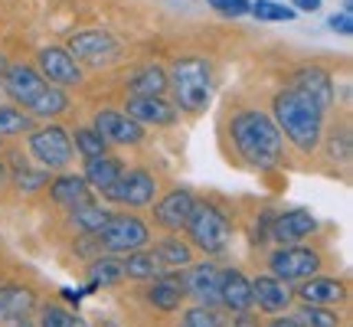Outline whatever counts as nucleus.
I'll return each instance as SVG.
<instances>
[{
	"label": "nucleus",
	"instance_id": "nucleus-12",
	"mask_svg": "<svg viewBox=\"0 0 353 327\" xmlns=\"http://www.w3.org/2000/svg\"><path fill=\"white\" fill-rule=\"evenodd\" d=\"M151 206H154V223L170 229V232H176V229L187 226L190 213H193V206H196V197L183 187H174V190H167L157 203H151Z\"/></svg>",
	"mask_w": 353,
	"mask_h": 327
},
{
	"label": "nucleus",
	"instance_id": "nucleus-29",
	"mask_svg": "<svg viewBox=\"0 0 353 327\" xmlns=\"http://www.w3.org/2000/svg\"><path fill=\"white\" fill-rule=\"evenodd\" d=\"M131 95H164L167 92V69L161 66H144L134 76L128 79Z\"/></svg>",
	"mask_w": 353,
	"mask_h": 327
},
{
	"label": "nucleus",
	"instance_id": "nucleus-20",
	"mask_svg": "<svg viewBox=\"0 0 353 327\" xmlns=\"http://www.w3.org/2000/svg\"><path fill=\"white\" fill-rule=\"evenodd\" d=\"M291 88H298L301 95H307V99H314L324 112H327L330 105H334V82H330V76L321 69V66H301L298 72H294V82H291Z\"/></svg>",
	"mask_w": 353,
	"mask_h": 327
},
{
	"label": "nucleus",
	"instance_id": "nucleus-9",
	"mask_svg": "<svg viewBox=\"0 0 353 327\" xmlns=\"http://www.w3.org/2000/svg\"><path fill=\"white\" fill-rule=\"evenodd\" d=\"M154 197H157V177L151 170H144V167L121 170V177L105 190V200L121 203L128 210H144V206L154 203Z\"/></svg>",
	"mask_w": 353,
	"mask_h": 327
},
{
	"label": "nucleus",
	"instance_id": "nucleus-30",
	"mask_svg": "<svg viewBox=\"0 0 353 327\" xmlns=\"http://www.w3.org/2000/svg\"><path fill=\"white\" fill-rule=\"evenodd\" d=\"M291 317H294L301 327H341V315H337L334 308H324V304L304 301Z\"/></svg>",
	"mask_w": 353,
	"mask_h": 327
},
{
	"label": "nucleus",
	"instance_id": "nucleus-23",
	"mask_svg": "<svg viewBox=\"0 0 353 327\" xmlns=\"http://www.w3.org/2000/svg\"><path fill=\"white\" fill-rule=\"evenodd\" d=\"M50 197L56 206H63V210H76L82 203L92 200V187L85 184V177H76V174H63L56 177L50 184Z\"/></svg>",
	"mask_w": 353,
	"mask_h": 327
},
{
	"label": "nucleus",
	"instance_id": "nucleus-1",
	"mask_svg": "<svg viewBox=\"0 0 353 327\" xmlns=\"http://www.w3.org/2000/svg\"><path fill=\"white\" fill-rule=\"evenodd\" d=\"M229 135L239 157L255 170H272L281 161V131L272 115L259 108H242L229 118Z\"/></svg>",
	"mask_w": 353,
	"mask_h": 327
},
{
	"label": "nucleus",
	"instance_id": "nucleus-28",
	"mask_svg": "<svg viewBox=\"0 0 353 327\" xmlns=\"http://www.w3.org/2000/svg\"><path fill=\"white\" fill-rule=\"evenodd\" d=\"M108 216H112L108 206L88 200V203H82V206H76V210H69V226L76 229V232H99V229L108 223Z\"/></svg>",
	"mask_w": 353,
	"mask_h": 327
},
{
	"label": "nucleus",
	"instance_id": "nucleus-47",
	"mask_svg": "<svg viewBox=\"0 0 353 327\" xmlns=\"http://www.w3.org/2000/svg\"><path fill=\"white\" fill-rule=\"evenodd\" d=\"M3 72H7V63H3V59H0V79H3Z\"/></svg>",
	"mask_w": 353,
	"mask_h": 327
},
{
	"label": "nucleus",
	"instance_id": "nucleus-16",
	"mask_svg": "<svg viewBox=\"0 0 353 327\" xmlns=\"http://www.w3.org/2000/svg\"><path fill=\"white\" fill-rule=\"evenodd\" d=\"M125 115H131L138 125H174L176 121V105L174 101L161 99V95H131L125 101Z\"/></svg>",
	"mask_w": 353,
	"mask_h": 327
},
{
	"label": "nucleus",
	"instance_id": "nucleus-36",
	"mask_svg": "<svg viewBox=\"0 0 353 327\" xmlns=\"http://www.w3.org/2000/svg\"><path fill=\"white\" fill-rule=\"evenodd\" d=\"M37 327H88L82 317L69 315L65 308H56V304H46L39 308V324Z\"/></svg>",
	"mask_w": 353,
	"mask_h": 327
},
{
	"label": "nucleus",
	"instance_id": "nucleus-39",
	"mask_svg": "<svg viewBox=\"0 0 353 327\" xmlns=\"http://www.w3.org/2000/svg\"><path fill=\"white\" fill-rule=\"evenodd\" d=\"M101 239H99V232H79V239H76V255L79 259H95V255H101Z\"/></svg>",
	"mask_w": 353,
	"mask_h": 327
},
{
	"label": "nucleus",
	"instance_id": "nucleus-15",
	"mask_svg": "<svg viewBox=\"0 0 353 327\" xmlns=\"http://www.w3.org/2000/svg\"><path fill=\"white\" fill-rule=\"evenodd\" d=\"M3 86L10 92V99L17 105H23L26 112L33 108V101L46 92V79L39 76L37 69H30V66H7V72H3Z\"/></svg>",
	"mask_w": 353,
	"mask_h": 327
},
{
	"label": "nucleus",
	"instance_id": "nucleus-43",
	"mask_svg": "<svg viewBox=\"0 0 353 327\" xmlns=\"http://www.w3.org/2000/svg\"><path fill=\"white\" fill-rule=\"evenodd\" d=\"M268 327H301V324H298V321H294L291 315H272Z\"/></svg>",
	"mask_w": 353,
	"mask_h": 327
},
{
	"label": "nucleus",
	"instance_id": "nucleus-14",
	"mask_svg": "<svg viewBox=\"0 0 353 327\" xmlns=\"http://www.w3.org/2000/svg\"><path fill=\"white\" fill-rule=\"evenodd\" d=\"M180 281L183 291L196 298V304H210V308L219 304V268L213 262H190Z\"/></svg>",
	"mask_w": 353,
	"mask_h": 327
},
{
	"label": "nucleus",
	"instance_id": "nucleus-26",
	"mask_svg": "<svg viewBox=\"0 0 353 327\" xmlns=\"http://www.w3.org/2000/svg\"><path fill=\"white\" fill-rule=\"evenodd\" d=\"M121 268H125V278H131V281H154V278L164 272V265L157 262V255L148 249L128 252L125 259H121Z\"/></svg>",
	"mask_w": 353,
	"mask_h": 327
},
{
	"label": "nucleus",
	"instance_id": "nucleus-35",
	"mask_svg": "<svg viewBox=\"0 0 353 327\" xmlns=\"http://www.w3.org/2000/svg\"><path fill=\"white\" fill-rule=\"evenodd\" d=\"M33 128V118L23 115L20 108H13V105H0V138L3 135H23Z\"/></svg>",
	"mask_w": 353,
	"mask_h": 327
},
{
	"label": "nucleus",
	"instance_id": "nucleus-11",
	"mask_svg": "<svg viewBox=\"0 0 353 327\" xmlns=\"http://www.w3.org/2000/svg\"><path fill=\"white\" fill-rule=\"evenodd\" d=\"M37 66H39V76L46 79L50 86L65 88V86H79L82 82L79 63L65 50H59V46H43L37 56Z\"/></svg>",
	"mask_w": 353,
	"mask_h": 327
},
{
	"label": "nucleus",
	"instance_id": "nucleus-37",
	"mask_svg": "<svg viewBox=\"0 0 353 327\" xmlns=\"http://www.w3.org/2000/svg\"><path fill=\"white\" fill-rule=\"evenodd\" d=\"M219 324L223 321H219V315H216L210 304H193L180 317V327H219Z\"/></svg>",
	"mask_w": 353,
	"mask_h": 327
},
{
	"label": "nucleus",
	"instance_id": "nucleus-31",
	"mask_svg": "<svg viewBox=\"0 0 353 327\" xmlns=\"http://www.w3.org/2000/svg\"><path fill=\"white\" fill-rule=\"evenodd\" d=\"M65 108H69V95H65L59 86H46V92L33 101L30 115H39V118H56V115H63Z\"/></svg>",
	"mask_w": 353,
	"mask_h": 327
},
{
	"label": "nucleus",
	"instance_id": "nucleus-32",
	"mask_svg": "<svg viewBox=\"0 0 353 327\" xmlns=\"http://www.w3.org/2000/svg\"><path fill=\"white\" fill-rule=\"evenodd\" d=\"M72 151H79L85 161L88 157H101V154H108V141L101 138L92 125H85V128H79L76 135H72Z\"/></svg>",
	"mask_w": 353,
	"mask_h": 327
},
{
	"label": "nucleus",
	"instance_id": "nucleus-19",
	"mask_svg": "<svg viewBox=\"0 0 353 327\" xmlns=\"http://www.w3.org/2000/svg\"><path fill=\"white\" fill-rule=\"evenodd\" d=\"M219 304L232 315L252 308V285L239 268H219Z\"/></svg>",
	"mask_w": 353,
	"mask_h": 327
},
{
	"label": "nucleus",
	"instance_id": "nucleus-48",
	"mask_svg": "<svg viewBox=\"0 0 353 327\" xmlns=\"http://www.w3.org/2000/svg\"><path fill=\"white\" fill-rule=\"evenodd\" d=\"M219 327H223V324H219Z\"/></svg>",
	"mask_w": 353,
	"mask_h": 327
},
{
	"label": "nucleus",
	"instance_id": "nucleus-21",
	"mask_svg": "<svg viewBox=\"0 0 353 327\" xmlns=\"http://www.w3.org/2000/svg\"><path fill=\"white\" fill-rule=\"evenodd\" d=\"M183 298H187L183 281H180V275H170V272H161L148 288V304L157 308V311H180Z\"/></svg>",
	"mask_w": 353,
	"mask_h": 327
},
{
	"label": "nucleus",
	"instance_id": "nucleus-7",
	"mask_svg": "<svg viewBox=\"0 0 353 327\" xmlns=\"http://www.w3.org/2000/svg\"><path fill=\"white\" fill-rule=\"evenodd\" d=\"M30 157L43 167V170H63L72 161V138L65 135L59 125H46L39 131H30V144H26Z\"/></svg>",
	"mask_w": 353,
	"mask_h": 327
},
{
	"label": "nucleus",
	"instance_id": "nucleus-25",
	"mask_svg": "<svg viewBox=\"0 0 353 327\" xmlns=\"http://www.w3.org/2000/svg\"><path fill=\"white\" fill-rule=\"evenodd\" d=\"M121 170H125V164L118 161V157H108V154H101V157H88L85 161V184L92 190H101V193H105V190L112 187L114 180H118V177H121Z\"/></svg>",
	"mask_w": 353,
	"mask_h": 327
},
{
	"label": "nucleus",
	"instance_id": "nucleus-27",
	"mask_svg": "<svg viewBox=\"0 0 353 327\" xmlns=\"http://www.w3.org/2000/svg\"><path fill=\"white\" fill-rule=\"evenodd\" d=\"M85 275H88L92 285L112 288V285H118V281L125 278V268H121V259H114L112 252H101V255H95V259H88Z\"/></svg>",
	"mask_w": 353,
	"mask_h": 327
},
{
	"label": "nucleus",
	"instance_id": "nucleus-8",
	"mask_svg": "<svg viewBox=\"0 0 353 327\" xmlns=\"http://www.w3.org/2000/svg\"><path fill=\"white\" fill-rule=\"evenodd\" d=\"M65 52L76 63H85L92 69H108V66H114L121 59V43L112 33H105V30H85V33H76L69 39V50Z\"/></svg>",
	"mask_w": 353,
	"mask_h": 327
},
{
	"label": "nucleus",
	"instance_id": "nucleus-46",
	"mask_svg": "<svg viewBox=\"0 0 353 327\" xmlns=\"http://www.w3.org/2000/svg\"><path fill=\"white\" fill-rule=\"evenodd\" d=\"M7 177H10V170H7V167H3V164H0V187H3V184H7Z\"/></svg>",
	"mask_w": 353,
	"mask_h": 327
},
{
	"label": "nucleus",
	"instance_id": "nucleus-5",
	"mask_svg": "<svg viewBox=\"0 0 353 327\" xmlns=\"http://www.w3.org/2000/svg\"><path fill=\"white\" fill-rule=\"evenodd\" d=\"M324 265V255L304 242H288V246H278L272 255H268V272L281 281H304L321 272Z\"/></svg>",
	"mask_w": 353,
	"mask_h": 327
},
{
	"label": "nucleus",
	"instance_id": "nucleus-13",
	"mask_svg": "<svg viewBox=\"0 0 353 327\" xmlns=\"http://www.w3.org/2000/svg\"><path fill=\"white\" fill-rule=\"evenodd\" d=\"M92 128H95L105 141H112V144H141V141H144V125H138L131 115L114 112V108L95 112Z\"/></svg>",
	"mask_w": 353,
	"mask_h": 327
},
{
	"label": "nucleus",
	"instance_id": "nucleus-34",
	"mask_svg": "<svg viewBox=\"0 0 353 327\" xmlns=\"http://www.w3.org/2000/svg\"><path fill=\"white\" fill-rule=\"evenodd\" d=\"M10 177H13V184H17L20 193H33V190H39V187H46V184H50V170H43V167H39V170H30L26 161L23 164L17 161V170H13Z\"/></svg>",
	"mask_w": 353,
	"mask_h": 327
},
{
	"label": "nucleus",
	"instance_id": "nucleus-18",
	"mask_svg": "<svg viewBox=\"0 0 353 327\" xmlns=\"http://www.w3.org/2000/svg\"><path fill=\"white\" fill-rule=\"evenodd\" d=\"M317 232V219L311 216V210H288V213L275 216L272 223V239L278 246H288V242H304L307 236Z\"/></svg>",
	"mask_w": 353,
	"mask_h": 327
},
{
	"label": "nucleus",
	"instance_id": "nucleus-33",
	"mask_svg": "<svg viewBox=\"0 0 353 327\" xmlns=\"http://www.w3.org/2000/svg\"><path fill=\"white\" fill-rule=\"evenodd\" d=\"M249 13L255 20H265V23H288V20H294V7H285L278 0H255V3H249Z\"/></svg>",
	"mask_w": 353,
	"mask_h": 327
},
{
	"label": "nucleus",
	"instance_id": "nucleus-40",
	"mask_svg": "<svg viewBox=\"0 0 353 327\" xmlns=\"http://www.w3.org/2000/svg\"><path fill=\"white\" fill-rule=\"evenodd\" d=\"M330 161H350V131H341V141L330 138Z\"/></svg>",
	"mask_w": 353,
	"mask_h": 327
},
{
	"label": "nucleus",
	"instance_id": "nucleus-17",
	"mask_svg": "<svg viewBox=\"0 0 353 327\" xmlns=\"http://www.w3.org/2000/svg\"><path fill=\"white\" fill-rule=\"evenodd\" d=\"M298 298L307 304H324V308H337L347 301V285L334 275H311L298 281Z\"/></svg>",
	"mask_w": 353,
	"mask_h": 327
},
{
	"label": "nucleus",
	"instance_id": "nucleus-4",
	"mask_svg": "<svg viewBox=\"0 0 353 327\" xmlns=\"http://www.w3.org/2000/svg\"><path fill=\"white\" fill-rule=\"evenodd\" d=\"M187 236H190V246L193 249L206 252V255H219V252H226L229 239H232V226H229V219L223 216L219 206L213 203H200L193 206V213L187 219Z\"/></svg>",
	"mask_w": 353,
	"mask_h": 327
},
{
	"label": "nucleus",
	"instance_id": "nucleus-6",
	"mask_svg": "<svg viewBox=\"0 0 353 327\" xmlns=\"http://www.w3.org/2000/svg\"><path fill=\"white\" fill-rule=\"evenodd\" d=\"M99 239H101V249L118 255V252L144 249L151 242V229L134 213H112L108 223L99 229Z\"/></svg>",
	"mask_w": 353,
	"mask_h": 327
},
{
	"label": "nucleus",
	"instance_id": "nucleus-2",
	"mask_svg": "<svg viewBox=\"0 0 353 327\" xmlns=\"http://www.w3.org/2000/svg\"><path fill=\"white\" fill-rule=\"evenodd\" d=\"M272 121L278 125V131H285V138L298 151H317L321 135H324V108L314 99L301 95L298 88L278 92L275 101H272Z\"/></svg>",
	"mask_w": 353,
	"mask_h": 327
},
{
	"label": "nucleus",
	"instance_id": "nucleus-42",
	"mask_svg": "<svg viewBox=\"0 0 353 327\" xmlns=\"http://www.w3.org/2000/svg\"><path fill=\"white\" fill-rule=\"evenodd\" d=\"M232 327H262V324H259V315H255L252 308H249V311H236V321H232Z\"/></svg>",
	"mask_w": 353,
	"mask_h": 327
},
{
	"label": "nucleus",
	"instance_id": "nucleus-44",
	"mask_svg": "<svg viewBox=\"0 0 353 327\" xmlns=\"http://www.w3.org/2000/svg\"><path fill=\"white\" fill-rule=\"evenodd\" d=\"M291 7L304 13H314V10H321V0H291Z\"/></svg>",
	"mask_w": 353,
	"mask_h": 327
},
{
	"label": "nucleus",
	"instance_id": "nucleus-10",
	"mask_svg": "<svg viewBox=\"0 0 353 327\" xmlns=\"http://www.w3.org/2000/svg\"><path fill=\"white\" fill-rule=\"evenodd\" d=\"M249 285H252V308H259L262 315H288L291 301H294L288 281H281L268 272V275L249 278Z\"/></svg>",
	"mask_w": 353,
	"mask_h": 327
},
{
	"label": "nucleus",
	"instance_id": "nucleus-41",
	"mask_svg": "<svg viewBox=\"0 0 353 327\" xmlns=\"http://www.w3.org/2000/svg\"><path fill=\"white\" fill-rule=\"evenodd\" d=\"M330 30H334V33H341V37H350L353 33V13L350 10H343V13H334V17H330Z\"/></svg>",
	"mask_w": 353,
	"mask_h": 327
},
{
	"label": "nucleus",
	"instance_id": "nucleus-3",
	"mask_svg": "<svg viewBox=\"0 0 353 327\" xmlns=\"http://www.w3.org/2000/svg\"><path fill=\"white\" fill-rule=\"evenodd\" d=\"M167 88H174L176 112L200 115L210 105L213 95V66L203 56H183L170 66L167 72Z\"/></svg>",
	"mask_w": 353,
	"mask_h": 327
},
{
	"label": "nucleus",
	"instance_id": "nucleus-24",
	"mask_svg": "<svg viewBox=\"0 0 353 327\" xmlns=\"http://www.w3.org/2000/svg\"><path fill=\"white\" fill-rule=\"evenodd\" d=\"M154 255H157V262L164 265V272H180V268H187L193 262V246L183 242L180 236H164V239L154 242Z\"/></svg>",
	"mask_w": 353,
	"mask_h": 327
},
{
	"label": "nucleus",
	"instance_id": "nucleus-22",
	"mask_svg": "<svg viewBox=\"0 0 353 327\" xmlns=\"http://www.w3.org/2000/svg\"><path fill=\"white\" fill-rule=\"evenodd\" d=\"M37 308H39V298L30 285H0V321L30 317Z\"/></svg>",
	"mask_w": 353,
	"mask_h": 327
},
{
	"label": "nucleus",
	"instance_id": "nucleus-38",
	"mask_svg": "<svg viewBox=\"0 0 353 327\" xmlns=\"http://www.w3.org/2000/svg\"><path fill=\"white\" fill-rule=\"evenodd\" d=\"M219 17H229V20H239L249 13V0H206Z\"/></svg>",
	"mask_w": 353,
	"mask_h": 327
},
{
	"label": "nucleus",
	"instance_id": "nucleus-45",
	"mask_svg": "<svg viewBox=\"0 0 353 327\" xmlns=\"http://www.w3.org/2000/svg\"><path fill=\"white\" fill-rule=\"evenodd\" d=\"M0 327H37L30 317H10V321H0Z\"/></svg>",
	"mask_w": 353,
	"mask_h": 327
}]
</instances>
